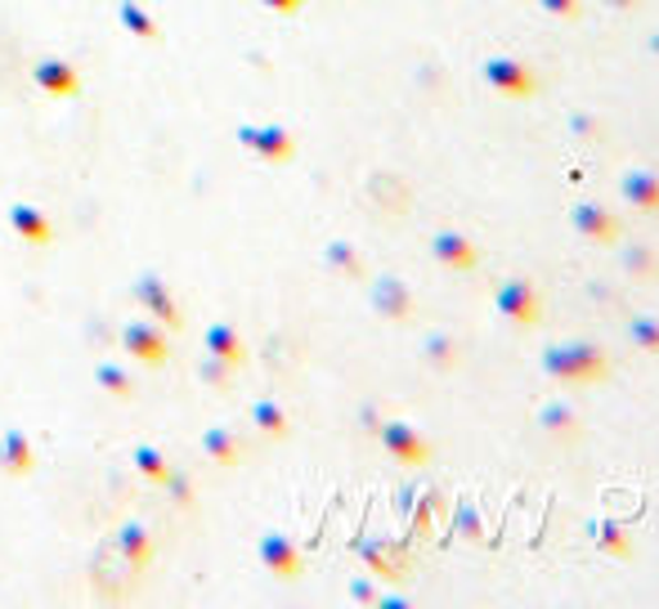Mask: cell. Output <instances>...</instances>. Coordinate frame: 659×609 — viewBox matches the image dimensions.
<instances>
[{"label":"cell","instance_id":"obj_1","mask_svg":"<svg viewBox=\"0 0 659 609\" xmlns=\"http://www.w3.org/2000/svg\"><path fill=\"white\" fill-rule=\"evenodd\" d=\"M485 81L503 99H534L539 95V73L530 63H520L511 54H489L485 58Z\"/></svg>","mask_w":659,"mask_h":609},{"label":"cell","instance_id":"obj_2","mask_svg":"<svg viewBox=\"0 0 659 609\" xmlns=\"http://www.w3.org/2000/svg\"><path fill=\"white\" fill-rule=\"evenodd\" d=\"M498 314L511 323V327H539V318H543V296H539V287L525 279V274H516V279H503L498 283Z\"/></svg>","mask_w":659,"mask_h":609},{"label":"cell","instance_id":"obj_3","mask_svg":"<svg viewBox=\"0 0 659 609\" xmlns=\"http://www.w3.org/2000/svg\"><path fill=\"white\" fill-rule=\"evenodd\" d=\"M570 225H574V233L583 242H597V247H615L619 233H624L619 220H615V211L597 207V202H579V207L570 211Z\"/></svg>","mask_w":659,"mask_h":609},{"label":"cell","instance_id":"obj_4","mask_svg":"<svg viewBox=\"0 0 659 609\" xmlns=\"http://www.w3.org/2000/svg\"><path fill=\"white\" fill-rule=\"evenodd\" d=\"M431 251H435V260H440L444 269H457V274H472V269L480 264L476 242H467V233H453V229H440V233L431 238Z\"/></svg>","mask_w":659,"mask_h":609},{"label":"cell","instance_id":"obj_5","mask_svg":"<svg viewBox=\"0 0 659 609\" xmlns=\"http://www.w3.org/2000/svg\"><path fill=\"white\" fill-rule=\"evenodd\" d=\"M570 363H574V385H597L611 377V355L592 341H565Z\"/></svg>","mask_w":659,"mask_h":609},{"label":"cell","instance_id":"obj_6","mask_svg":"<svg viewBox=\"0 0 659 609\" xmlns=\"http://www.w3.org/2000/svg\"><path fill=\"white\" fill-rule=\"evenodd\" d=\"M539 426H543V435L552 439V444H561V448H570L579 435H583V426H579V413L570 409V403H543L539 409Z\"/></svg>","mask_w":659,"mask_h":609},{"label":"cell","instance_id":"obj_7","mask_svg":"<svg viewBox=\"0 0 659 609\" xmlns=\"http://www.w3.org/2000/svg\"><path fill=\"white\" fill-rule=\"evenodd\" d=\"M619 193L628 197V207H637V211H659V171H646V166L628 171L619 180Z\"/></svg>","mask_w":659,"mask_h":609},{"label":"cell","instance_id":"obj_8","mask_svg":"<svg viewBox=\"0 0 659 609\" xmlns=\"http://www.w3.org/2000/svg\"><path fill=\"white\" fill-rule=\"evenodd\" d=\"M386 448H390L395 457H400V461H409V466H422V461L431 457V444H426L413 426H400V422H395V426L386 431Z\"/></svg>","mask_w":659,"mask_h":609},{"label":"cell","instance_id":"obj_9","mask_svg":"<svg viewBox=\"0 0 659 609\" xmlns=\"http://www.w3.org/2000/svg\"><path fill=\"white\" fill-rule=\"evenodd\" d=\"M619 260H624V274H628L633 283H659V251H655V247L628 242V247L619 251Z\"/></svg>","mask_w":659,"mask_h":609},{"label":"cell","instance_id":"obj_10","mask_svg":"<svg viewBox=\"0 0 659 609\" xmlns=\"http://www.w3.org/2000/svg\"><path fill=\"white\" fill-rule=\"evenodd\" d=\"M592 543H597L606 556H615V561H633V537L624 533L619 520H597V524H592Z\"/></svg>","mask_w":659,"mask_h":609},{"label":"cell","instance_id":"obj_11","mask_svg":"<svg viewBox=\"0 0 659 609\" xmlns=\"http://www.w3.org/2000/svg\"><path fill=\"white\" fill-rule=\"evenodd\" d=\"M628 341H633L637 350H646V355H659V318L633 314V318H628Z\"/></svg>","mask_w":659,"mask_h":609},{"label":"cell","instance_id":"obj_12","mask_svg":"<svg viewBox=\"0 0 659 609\" xmlns=\"http://www.w3.org/2000/svg\"><path fill=\"white\" fill-rule=\"evenodd\" d=\"M543 372H548L552 381H561V385H574V363H570L565 341H552V346L543 350Z\"/></svg>","mask_w":659,"mask_h":609},{"label":"cell","instance_id":"obj_13","mask_svg":"<svg viewBox=\"0 0 659 609\" xmlns=\"http://www.w3.org/2000/svg\"><path fill=\"white\" fill-rule=\"evenodd\" d=\"M426 359H431V368H440V372H453L457 363H463L453 336H431V341H426Z\"/></svg>","mask_w":659,"mask_h":609},{"label":"cell","instance_id":"obj_14","mask_svg":"<svg viewBox=\"0 0 659 609\" xmlns=\"http://www.w3.org/2000/svg\"><path fill=\"white\" fill-rule=\"evenodd\" d=\"M409 292L404 287H395V283H386V287H377V309H386L390 318H404L409 314Z\"/></svg>","mask_w":659,"mask_h":609},{"label":"cell","instance_id":"obj_15","mask_svg":"<svg viewBox=\"0 0 659 609\" xmlns=\"http://www.w3.org/2000/svg\"><path fill=\"white\" fill-rule=\"evenodd\" d=\"M539 10L548 19H561V23H579L583 19V0H539Z\"/></svg>","mask_w":659,"mask_h":609},{"label":"cell","instance_id":"obj_16","mask_svg":"<svg viewBox=\"0 0 659 609\" xmlns=\"http://www.w3.org/2000/svg\"><path fill=\"white\" fill-rule=\"evenodd\" d=\"M574 121H579V134H587V140H602V117H583L579 112Z\"/></svg>","mask_w":659,"mask_h":609},{"label":"cell","instance_id":"obj_17","mask_svg":"<svg viewBox=\"0 0 659 609\" xmlns=\"http://www.w3.org/2000/svg\"><path fill=\"white\" fill-rule=\"evenodd\" d=\"M611 10H619V14H633V10H641V0H606Z\"/></svg>","mask_w":659,"mask_h":609},{"label":"cell","instance_id":"obj_18","mask_svg":"<svg viewBox=\"0 0 659 609\" xmlns=\"http://www.w3.org/2000/svg\"><path fill=\"white\" fill-rule=\"evenodd\" d=\"M646 50H650V54L659 58V32H650V36H646Z\"/></svg>","mask_w":659,"mask_h":609}]
</instances>
